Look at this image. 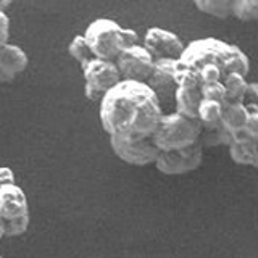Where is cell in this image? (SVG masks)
I'll return each mask as SVG.
<instances>
[{
	"label": "cell",
	"instance_id": "6da1fadb",
	"mask_svg": "<svg viewBox=\"0 0 258 258\" xmlns=\"http://www.w3.org/2000/svg\"><path fill=\"white\" fill-rule=\"evenodd\" d=\"M155 94L145 83L123 81L99 102V118L110 137H150L163 115Z\"/></svg>",
	"mask_w": 258,
	"mask_h": 258
},
{
	"label": "cell",
	"instance_id": "7a4b0ae2",
	"mask_svg": "<svg viewBox=\"0 0 258 258\" xmlns=\"http://www.w3.org/2000/svg\"><path fill=\"white\" fill-rule=\"evenodd\" d=\"M177 61L194 73L215 70L223 78L234 71L247 76L250 71V60L245 52L216 37H204L187 44Z\"/></svg>",
	"mask_w": 258,
	"mask_h": 258
},
{
	"label": "cell",
	"instance_id": "3957f363",
	"mask_svg": "<svg viewBox=\"0 0 258 258\" xmlns=\"http://www.w3.org/2000/svg\"><path fill=\"white\" fill-rule=\"evenodd\" d=\"M83 36L91 48L94 58L110 61H115L116 56L126 47L141 44V37L134 29L123 28L119 23L108 18L91 21Z\"/></svg>",
	"mask_w": 258,
	"mask_h": 258
},
{
	"label": "cell",
	"instance_id": "277c9868",
	"mask_svg": "<svg viewBox=\"0 0 258 258\" xmlns=\"http://www.w3.org/2000/svg\"><path fill=\"white\" fill-rule=\"evenodd\" d=\"M202 126L197 119L185 118L176 111L163 113L150 139L158 152H173L199 142Z\"/></svg>",
	"mask_w": 258,
	"mask_h": 258
},
{
	"label": "cell",
	"instance_id": "5b68a950",
	"mask_svg": "<svg viewBox=\"0 0 258 258\" xmlns=\"http://www.w3.org/2000/svg\"><path fill=\"white\" fill-rule=\"evenodd\" d=\"M81 68L84 76V94L91 102H100L102 97L121 81L115 61L92 58Z\"/></svg>",
	"mask_w": 258,
	"mask_h": 258
},
{
	"label": "cell",
	"instance_id": "8992f818",
	"mask_svg": "<svg viewBox=\"0 0 258 258\" xmlns=\"http://www.w3.org/2000/svg\"><path fill=\"white\" fill-rule=\"evenodd\" d=\"M110 147L121 161L133 166L153 165L160 153L150 137H110Z\"/></svg>",
	"mask_w": 258,
	"mask_h": 258
},
{
	"label": "cell",
	"instance_id": "52a82bcc",
	"mask_svg": "<svg viewBox=\"0 0 258 258\" xmlns=\"http://www.w3.org/2000/svg\"><path fill=\"white\" fill-rule=\"evenodd\" d=\"M204 150L205 149L197 142L185 149L173 152H160L153 166L157 168V171L166 176L187 174L190 171H196L202 165V161H204Z\"/></svg>",
	"mask_w": 258,
	"mask_h": 258
},
{
	"label": "cell",
	"instance_id": "ba28073f",
	"mask_svg": "<svg viewBox=\"0 0 258 258\" xmlns=\"http://www.w3.org/2000/svg\"><path fill=\"white\" fill-rule=\"evenodd\" d=\"M176 67L177 60H155L145 81L147 87L155 94L161 108L173 107L176 92Z\"/></svg>",
	"mask_w": 258,
	"mask_h": 258
},
{
	"label": "cell",
	"instance_id": "9c48e42d",
	"mask_svg": "<svg viewBox=\"0 0 258 258\" xmlns=\"http://www.w3.org/2000/svg\"><path fill=\"white\" fill-rule=\"evenodd\" d=\"M153 60L150 53L142 47V44H136L126 47L116 58L115 64L123 81H137L145 83L152 71Z\"/></svg>",
	"mask_w": 258,
	"mask_h": 258
},
{
	"label": "cell",
	"instance_id": "30bf717a",
	"mask_svg": "<svg viewBox=\"0 0 258 258\" xmlns=\"http://www.w3.org/2000/svg\"><path fill=\"white\" fill-rule=\"evenodd\" d=\"M142 47L153 60H179L185 45L176 32L153 26L145 31Z\"/></svg>",
	"mask_w": 258,
	"mask_h": 258
},
{
	"label": "cell",
	"instance_id": "8fae6325",
	"mask_svg": "<svg viewBox=\"0 0 258 258\" xmlns=\"http://www.w3.org/2000/svg\"><path fill=\"white\" fill-rule=\"evenodd\" d=\"M29 218V204L24 190L16 184L0 187V223Z\"/></svg>",
	"mask_w": 258,
	"mask_h": 258
},
{
	"label": "cell",
	"instance_id": "7c38bea8",
	"mask_svg": "<svg viewBox=\"0 0 258 258\" xmlns=\"http://www.w3.org/2000/svg\"><path fill=\"white\" fill-rule=\"evenodd\" d=\"M29 58L20 45L7 44L0 48V84L10 83L28 68Z\"/></svg>",
	"mask_w": 258,
	"mask_h": 258
},
{
	"label": "cell",
	"instance_id": "4fadbf2b",
	"mask_svg": "<svg viewBox=\"0 0 258 258\" xmlns=\"http://www.w3.org/2000/svg\"><path fill=\"white\" fill-rule=\"evenodd\" d=\"M228 150L234 163L252 168L258 166V139L239 134L231 141Z\"/></svg>",
	"mask_w": 258,
	"mask_h": 258
},
{
	"label": "cell",
	"instance_id": "5bb4252c",
	"mask_svg": "<svg viewBox=\"0 0 258 258\" xmlns=\"http://www.w3.org/2000/svg\"><path fill=\"white\" fill-rule=\"evenodd\" d=\"M248 113H250V108L242 102H226L223 105L220 123L226 131L232 136V139L244 131L247 119H248Z\"/></svg>",
	"mask_w": 258,
	"mask_h": 258
},
{
	"label": "cell",
	"instance_id": "9a60e30c",
	"mask_svg": "<svg viewBox=\"0 0 258 258\" xmlns=\"http://www.w3.org/2000/svg\"><path fill=\"white\" fill-rule=\"evenodd\" d=\"M231 141H232V136L221 126V123L208 126V127H202L200 136H199V144L204 149L205 147H220V145L228 147Z\"/></svg>",
	"mask_w": 258,
	"mask_h": 258
},
{
	"label": "cell",
	"instance_id": "2e32d148",
	"mask_svg": "<svg viewBox=\"0 0 258 258\" xmlns=\"http://www.w3.org/2000/svg\"><path fill=\"white\" fill-rule=\"evenodd\" d=\"M221 84L226 91V99L228 102H242L244 100V94L247 89V76L240 75V73H229L221 81Z\"/></svg>",
	"mask_w": 258,
	"mask_h": 258
},
{
	"label": "cell",
	"instance_id": "e0dca14e",
	"mask_svg": "<svg viewBox=\"0 0 258 258\" xmlns=\"http://www.w3.org/2000/svg\"><path fill=\"white\" fill-rule=\"evenodd\" d=\"M232 2L234 0H196L194 7L208 16L226 20L232 16Z\"/></svg>",
	"mask_w": 258,
	"mask_h": 258
},
{
	"label": "cell",
	"instance_id": "ac0fdd59",
	"mask_svg": "<svg viewBox=\"0 0 258 258\" xmlns=\"http://www.w3.org/2000/svg\"><path fill=\"white\" fill-rule=\"evenodd\" d=\"M221 113H223V105L221 103L202 99L199 108H197V121L200 123L202 127L213 126V124L220 123Z\"/></svg>",
	"mask_w": 258,
	"mask_h": 258
},
{
	"label": "cell",
	"instance_id": "d6986e66",
	"mask_svg": "<svg viewBox=\"0 0 258 258\" xmlns=\"http://www.w3.org/2000/svg\"><path fill=\"white\" fill-rule=\"evenodd\" d=\"M232 16L240 21H255L258 18V0H234Z\"/></svg>",
	"mask_w": 258,
	"mask_h": 258
},
{
	"label": "cell",
	"instance_id": "ffe728a7",
	"mask_svg": "<svg viewBox=\"0 0 258 258\" xmlns=\"http://www.w3.org/2000/svg\"><path fill=\"white\" fill-rule=\"evenodd\" d=\"M68 52H70V55L73 56V58H75L81 64V67L86 64L89 60L94 58V55L91 52V48H89L83 34H78V36H75L71 39V42L68 44Z\"/></svg>",
	"mask_w": 258,
	"mask_h": 258
},
{
	"label": "cell",
	"instance_id": "44dd1931",
	"mask_svg": "<svg viewBox=\"0 0 258 258\" xmlns=\"http://www.w3.org/2000/svg\"><path fill=\"white\" fill-rule=\"evenodd\" d=\"M200 94L204 100H210V102H218L224 105L228 102L226 99V91L221 83H210V84H202L200 86Z\"/></svg>",
	"mask_w": 258,
	"mask_h": 258
},
{
	"label": "cell",
	"instance_id": "7402d4cb",
	"mask_svg": "<svg viewBox=\"0 0 258 258\" xmlns=\"http://www.w3.org/2000/svg\"><path fill=\"white\" fill-rule=\"evenodd\" d=\"M10 44V18L0 10V48Z\"/></svg>",
	"mask_w": 258,
	"mask_h": 258
},
{
	"label": "cell",
	"instance_id": "603a6c76",
	"mask_svg": "<svg viewBox=\"0 0 258 258\" xmlns=\"http://www.w3.org/2000/svg\"><path fill=\"white\" fill-rule=\"evenodd\" d=\"M256 99H258V86H256V83H248L242 103L244 105H256Z\"/></svg>",
	"mask_w": 258,
	"mask_h": 258
},
{
	"label": "cell",
	"instance_id": "cb8c5ba5",
	"mask_svg": "<svg viewBox=\"0 0 258 258\" xmlns=\"http://www.w3.org/2000/svg\"><path fill=\"white\" fill-rule=\"evenodd\" d=\"M15 173L12 168L8 166H0V187L2 185H8V184H16L15 182Z\"/></svg>",
	"mask_w": 258,
	"mask_h": 258
},
{
	"label": "cell",
	"instance_id": "d4e9b609",
	"mask_svg": "<svg viewBox=\"0 0 258 258\" xmlns=\"http://www.w3.org/2000/svg\"><path fill=\"white\" fill-rule=\"evenodd\" d=\"M4 239V229H2V223H0V240Z\"/></svg>",
	"mask_w": 258,
	"mask_h": 258
},
{
	"label": "cell",
	"instance_id": "484cf974",
	"mask_svg": "<svg viewBox=\"0 0 258 258\" xmlns=\"http://www.w3.org/2000/svg\"><path fill=\"white\" fill-rule=\"evenodd\" d=\"M0 258H4V256H2V253H0Z\"/></svg>",
	"mask_w": 258,
	"mask_h": 258
}]
</instances>
